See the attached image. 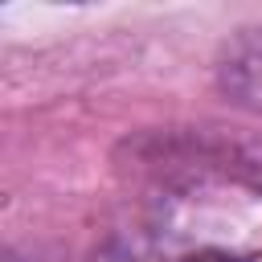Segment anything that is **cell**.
I'll return each mask as SVG.
<instances>
[{
	"mask_svg": "<svg viewBox=\"0 0 262 262\" xmlns=\"http://www.w3.org/2000/svg\"><path fill=\"white\" fill-rule=\"evenodd\" d=\"M213 78L229 106L262 115V29H237L221 45Z\"/></svg>",
	"mask_w": 262,
	"mask_h": 262,
	"instance_id": "obj_1",
	"label": "cell"
}]
</instances>
